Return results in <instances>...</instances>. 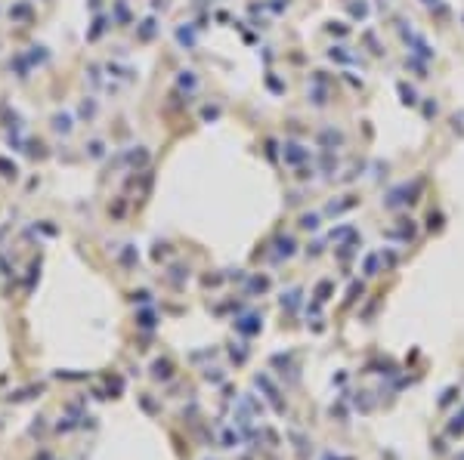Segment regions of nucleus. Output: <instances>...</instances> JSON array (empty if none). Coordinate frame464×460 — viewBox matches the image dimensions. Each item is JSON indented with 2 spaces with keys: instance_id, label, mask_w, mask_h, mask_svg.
<instances>
[{
  "instance_id": "nucleus-1",
  "label": "nucleus",
  "mask_w": 464,
  "mask_h": 460,
  "mask_svg": "<svg viewBox=\"0 0 464 460\" xmlns=\"http://www.w3.org/2000/svg\"><path fill=\"white\" fill-rule=\"evenodd\" d=\"M285 149H288V152H285V158H288L291 164H297V161H303V158L310 155V152H303V145H285Z\"/></svg>"
},
{
  "instance_id": "nucleus-2",
  "label": "nucleus",
  "mask_w": 464,
  "mask_h": 460,
  "mask_svg": "<svg viewBox=\"0 0 464 460\" xmlns=\"http://www.w3.org/2000/svg\"><path fill=\"white\" fill-rule=\"evenodd\" d=\"M399 93H402V102H405V105H415V102H418V99H415V90H412V87L399 84Z\"/></svg>"
}]
</instances>
